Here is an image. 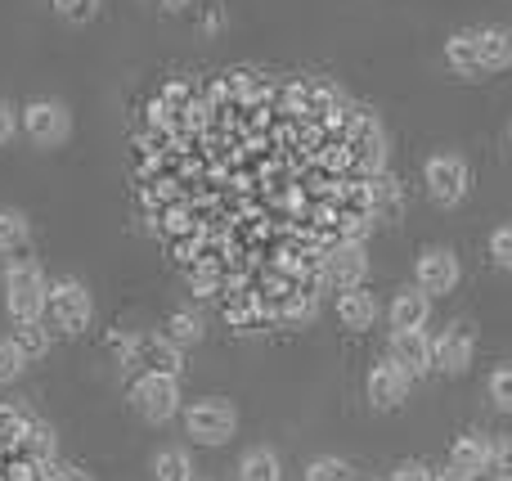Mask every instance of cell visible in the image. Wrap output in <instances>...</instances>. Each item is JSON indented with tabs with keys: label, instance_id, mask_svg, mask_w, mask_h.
<instances>
[{
	"label": "cell",
	"instance_id": "6da1fadb",
	"mask_svg": "<svg viewBox=\"0 0 512 481\" xmlns=\"http://www.w3.org/2000/svg\"><path fill=\"white\" fill-rule=\"evenodd\" d=\"M45 302H50L45 275L32 261H14V266L5 270V306H9V315H14V324H36L45 315Z\"/></svg>",
	"mask_w": 512,
	"mask_h": 481
},
{
	"label": "cell",
	"instance_id": "cb8c5ba5",
	"mask_svg": "<svg viewBox=\"0 0 512 481\" xmlns=\"http://www.w3.org/2000/svg\"><path fill=\"white\" fill-rule=\"evenodd\" d=\"M27 216L23 212H0V252H18L27 248Z\"/></svg>",
	"mask_w": 512,
	"mask_h": 481
},
{
	"label": "cell",
	"instance_id": "ffe728a7",
	"mask_svg": "<svg viewBox=\"0 0 512 481\" xmlns=\"http://www.w3.org/2000/svg\"><path fill=\"white\" fill-rule=\"evenodd\" d=\"M162 338H167L171 347H194V342L203 338V324H198L194 311H176V315H167V329H162Z\"/></svg>",
	"mask_w": 512,
	"mask_h": 481
},
{
	"label": "cell",
	"instance_id": "e575fe53",
	"mask_svg": "<svg viewBox=\"0 0 512 481\" xmlns=\"http://www.w3.org/2000/svg\"><path fill=\"white\" fill-rule=\"evenodd\" d=\"M432 481H472V477H463V473H454V468H450V473H436Z\"/></svg>",
	"mask_w": 512,
	"mask_h": 481
},
{
	"label": "cell",
	"instance_id": "9a60e30c",
	"mask_svg": "<svg viewBox=\"0 0 512 481\" xmlns=\"http://www.w3.org/2000/svg\"><path fill=\"white\" fill-rule=\"evenodd\" d=\"M477 54L481 72L512 68V27H477Z\"/></svg>",
	"mask_w": 512,
	"mask_h": 481
},
{
	"label": "cell",
	"instance_id": "8fae6325",
	"mask_svg": "<svg viewBox=\"0 0 512 481\" xmlns=\"http://www.w3.org/2000/svg\"><path fill=\"white\" fill-rule=\"evenodd\" d=\"M346 144L355 149V158L364 167H382V153H387V140H382V126L373 122L369 113L346 117Z\"/></svg>",
	"mask_w": 512,
	"mask_h": 481
},
{
	"label": "cell",
	"instance_id": "d6986e66",
	"mask_svg": "<svg viewBox=\"0 0 512 481\" xmlns=\"http://www.w3.org/2000/svg\"><path fill=\"white\" fill-rule=\"evenodd\" d=\"M239 481H283V468H279V455L265 446H256L243 455L239 464Z\"/></svg>",
	"mask_w": 512,
	"mask_h": 481
},
{
	"label": "cell",
	"instance_id": "484cf974",
	"mask_svg": "<svg viewBox=\"0 0 512 481\" xmlns=\"http://www.w3.org/2000/svg\"><path fill=\"white\" fill-rule=\"evenodd\" d=\"M306 481H351V468H346V459H310L306 464Z\"/></svg>",
	"mask_w": 512,
	"mask_h": 481
},
{
	"label": "cell",
	"instance_id": "5b68a950",
	"mask_svg": "<svg viewBox=\"0 0 512 481\" xmlns=\"http://www.w3.org/2000/svg\"><path fill=\"white\" fill-rule=\"evenodd\" d=\"M131 401L149 423H171L180 410V383L167 374H140L131 387Z\"/></svg>",
	"mask_w": 512,
	"mask_h": 481
},
{
	"label": "cell",
	"instance_id": "f546056e",
	"mask_svg": "<svg viewBox=\"0 0 512 481\" xmlns=\"http://www.w3.org/2000/svg\"><path fill=\"white\" fill-rule=\"evenodd\" d=\"M436 473L427 464H418V459H405V464H396V473H391V481H432Z\"/></svg>",
	"mask_w": 512,
	"mask_h": 481
},
{
	"label": "cell",
	"instance_id": "f1b7e54d",
	"mask_svg": "<svg viewBox=\"0 0 512 481\" xmlns=\"http://www.w3.org/2000/svg\"><path fill=\"white\" fill-rule=\"evenodd\" d=\"M490 257H495V266L512 270V225H499V230L490 234Z\"/></svg>",
	"mask_w": 512,
	"mask_h": 481
},
{
	"label": "cell",
	"instance_id": "7c38bea8",
	"mask_svg": "<svg viewBox=\"0 0 512 481\" xmlns=\"http://www.w3.org/2000/svg\"><path fill=\"white\" fill-rule=\"evenodd\" d=\"M391 360H396V365L405 369L409 378H414V374H427V369H432V338H427L423 329H414V333H391Z\"/></svg>",
	"mask_w": 512,
	"mask_h": 481
},
{
	"label": "cell",
	"instance_id": "8d00e7d4",
	"mask_svg": "<svg viewBox=\"0 0 512 481\" xmlns=\"http://www.w3.org/2000/svg\"><path fill=\"white\" fill-rule=\"evenodd\" d=\"M508 140H512V131H508Z\"/></svg>",
	"mask_w": 512,
	"mask_h": 481
},
{
	"label": "cell",
	"instance_id": "7402d4cb",
	"mask_svg": "<svg viewBox=\"0 0 512 481\" xmlns=\"http://www.w3.org/2000/svg\"><path fill=\"white\" fill-rule=\"evenodd\" d=\"M153 481H194V464L185 450H162L153 459Z\"/></svg>",
	"mask_w": 512,
	"mask_h": 481
},
{
	"label": "cell",
	"instance_id": "52a82bcc",
	"mask_svg": "<svg viewBox=\"0 0 512 481\" xmlns=\"http://www.w3.org/2000/svg\"><path fill=\"white\" fill-rule=\"evenodd\" d=\"M459 257H454L450 248H427L423 257H418V288H423L427 297H445L459 288Z\"/></svg>",
	"mask_w": 512,
	"mask_h": 481
},
{
	"label": "cell",
	"instance_id": "4316f807",
	"mask_svg": "<svg viewBox=\"0 0 512 481\" xmlns=\"http://www.w3.org/2000/svg\"><path fill=\"white\" fill-rule=\"evenodd\" d=\"M23 369H27L23 351H18L9 338H0V383H14V378L23 374Z\"/></svg>",
	"mask_w": 512,
	"mask_h": 481
},
{
	"label": "cell",
	"instance_id": "7a4b0ae2",
	"mask_svg": "<svg viewBox=\"0 0 512 481\" xmlns=\"http://www.w3.org/2000/svg\"><path fill=\"white\" fill-rule=\"evenodd\" d=\"M185 428L203 446H225L239 432V410L230 401H221V396H207V401H194L185 410Z\"/></svg>",
	"mask_w": 512,
	"mask_h": 481
},
{
	"label": "cell",
	"instance_id": "4fadbf2b",
	"mask_svg": "<svg viewBox=\"0 0 512 481\" xmlns=\"http://www.w3.org/2000/svg\"><path fill=\"white\" fill-rule=\"evenodd\" d=\"M131 356L144 360V374L180 378V369H185V356H180V347H171L167 338H135ZM126 365H131V360H126Z\"/></svg>",
	"mask_w": 512,
	"mask_h": 481
},
{
	"label": "cell",
	"instance_id": "1f68e13d",
	"mask_svg": "<svg viewBox=\"0 0 512 481\" xmlns=\"http://www.w3.org/2000/svg\"><path fill=\"white\" fill-rule=\"evenodd\" d=\"M54 9H59L63 18H77L81 23V18L95 14V0H54Z\"/></svg>",
	"mask_w": 512,
	"mask_h": 481
},
{
	"label": "cell",
	"instance_id": "8992f818",
	"mask_svg": "<svg viewBox=\"0 0 512 481\" xmlns=\"http://www.w3.org/2000/svg\"><path fill=\"white\" fill-rule=\"evenodd\" d=\"M472 351H477L472 324H450L441 338H432V369H441V374H463V369L472 365Z\"/></svg>",
	"mask_w": 512,
	"mask_h": 481
},
{
	"label": "cell",
	"instance_id": "2e32d148",
	"mask_svg": "<svg viewBox=\"0 0 512 481\" xmlns=\"http://www.w3.org/2000/svg\"><path fill=\"white\" fill-rule=\"evenodd\" d=\"M490 459H495V450H490L486 437H459L450 446V468H454V473H463V477L486 473Z\"/></svg>",
	"mask_w": 512,
	"mask_h": 481
},
{
	"label": "cell",
	"instance_id": "44dd1931",
	"mask_svg": "<svg viewBox=\"0 0 512 481\" xmlns=\"http://www.w3.org/2000/svg\"><path fill=\"white\" fill-rule=\"evenodd\" d=\"M9 342H14V347L23 351V360H27V365H32V360H41L45 351H50V333L41 329V320H36V324H18V329H14V338H9Z\"/></svg>",
	"mask_w": 512,
	"mask_h": 481
},
{
	"label": "cell",
	"instance_id": "83f0119b",
	"mask_svg": "<svg viewBox=\"0 0 512 481\" xmlns=\"http://www.w3.org/2000/svg\"><path fill=\"white\" fill-rule=\"evenodd\" d=\"M490 401H495L499 410L512 414V365H504V369H495V374H490Z\"/></svg>",
	"mask_w": 512,
	"mask_h": 481
},
{
	"label": "cell",
	"instance_id": "ac0fdd59",
	"mask_svg": "<svg viewBox=\"0 0 512 481\" xmlns=\"http://www.w3.org/2000/svg\"><path fill=\"white\" fill-rule=\"evenodd\" d=\"M445 59L454 63V72L463 77H481V54H477V32H454L445 41Z\"/></svg>",
	"mask_w": 512,
	"mask_h": 481
},
{
	"label": "cell",
	"instance_id": "3957f363",
	"mask_svg": "<svg viewBox=\"0 0 512 481\" xmlns=\"http://www.w3.org/2000/svg\"><path fill=\"white\" fill-rule=\"evenodd\" d=\"M45 311H50L54 329L86 333L90 315H95V302H90V293H86L81 279H59V284H50V302H45Z\"/></svg>",
	"mask_w": 512,
	"mask_h": 481
},
{
	"label": "cell",
	"instance_id": "d590c367",
	"mask_svg": "<svg viewBox=\"0 0 512 481\" xmlns=\"http://www.w3.org/2000/svg\"><path fill=\"white\" fill-rule=\"evenodd\" d=\"M162 5H167V9H180V5H189V0H162Z\"/></svg>",
	"mask_w": 512,
	"mask_h": 481
},
{
	"label": "cell",
	"instance_id": "ba28073f",
	"mask_svg": "<svg viewBox=\"0 0 512 481\" xmlns=\"http://www.w3.org/2000/svg\"><path fill=\"white\" fill-rule=\"evenodd\" d=\"M23 131L32 135L36 144H59V140H68L72 117H68V108L54 104V99H36V104L23 108Z\"/></svg>",
	"mask_w": 512,
	"mask_h": 481
},
{
	"label": "cell",
	"instance_id": "d4e9b609",
	"mask_svg": "<svg viewBox=\"0 0 512 481\" xmlns=\"http://www.w3.org/2000/svg\"><path fill=\"white\" fill-rule=\"evenodd\" d=\"M27 428H32V419L18 405H0V446H18L27 437Z\"/></svg>",
	"mask_w": 512,
	"mask_h": 481
},
{
	"label": "cell",
	"instance_id": "e0dca14e",
	"mask_svg": "<svg viewBox=\"0 0 512 481\" xmlns=\"http://www.w3.org/2000/svg\"><path fill=\"white\" fill-rule=\"evenodd\" d=\"M373 315H378V302H373V293H364V288H346V293H337V320L346 324V329H369Z\"/></svg>",
	"mask_w": 512,
	"mask_h": 481
},
{
	"label": "cell",
	"instance_id": "5bb4252c",
	"mask_svg": "<svg viewBox=\"0 0 512 481\" xmlns=\"http://www.w3.org/2000/svg\"><path fill=\"white\" fill-rule=\"evenodd\" d=\"M427 320H432V297H427L423 288L396 293V302H391V329L414 333V329H427Z\"/></svg>",
	"mask_w": 512,
	"mask_h": 481
},
{
	"label": "cell",
	"instance_id": "30bf717a",
	"mask_svg": "<svg viewBox=\"0 0 512 481\" xmlns=\"http://www.w3.org/2000/svg\"><path fill=\"white\" fill-rule=\"evenodd\" d=\"M409 383H414V378H409L405 369L387 356V360H378V365L369 369V383L364 387H369V401L378 405V410H396V405L409 396Z\"/></svg>",
	"mask_w": 512,
	"mask_h": 481
},
{
	"label": "cell",
	"instance_id": "d6a6232c",
	"mask_svg": "<svg viewBox=\"0 0 512 481\" xmlns=\"http://www.w3.org/2000/svg\"><path fill=\"white\" fill-rule=\"evenodd\" d=\"M9 135H14V108L0 104V144H5Z\"/></svg>",
	"mask_w": 512,
	"mask_h": 481
},
{
	"label": "cell",
	"instance_id": "9c48e42d",
	"mask_svg": "<svg viewBox=\"0 0 512 481\" xmlns=\"http://www.w3.org/2000/svg\"><path fill=\"white\" fill-rule=\"evenodd\" d=\"M364 275H369V257H364V243H342L324 257V279L346 293V288H360Z\"/></svg>",
	"mask_w": 512,
	"mask_h": 481
},
{
	"label": "cell",
	"instance_id": "4dcf8cb0",
	"mask_svg": "<svg viewBox=\"0 0 512 481\" xmlns=\"http://www.w3.org/2000/svg\"><path fill=\"white\" fill-rule=\"evenodd\" d=\"M490 468H495L499 481H512V437L495 446V459H490Z\"/></svg>",
	"mask_w": 512,
	"mask_h": 481
},
{
	"label": "cell",
	"instance_id": "836d02e7",
	"mask_svg": "<svg viewBox=\"0 0 512 481\" xmlns=\"http://www.w3.org/2000/svg\"><path fill=\"white\" fill-rule=\"evenodd\" d=\"M50 481H90L81 468H50Z\"/></svg>",
	"mask_w": 512,
	"mask_h": 481
},
{
	"label": "cell",
	"instance_id": "277c9868",
	"mask_svg": "<svg viewBox=\"0 0 512 481\" xmlns=\"http://www.w3.org/2000/svg\"><path fill=\"white\" fill-rule=\"evenodd\" d=\"M423 180H427V194H432L436 203H441V207H454V203H463V198H468V189H472V167L459 158V153H436V158L427 162Z\"/></svg>",
	"mask_w": 512,
	"mask_h": 481
},
{
	"label": "cell",
	"instance_id": "603a6c76",
	"mask_svg": "<svg viewBox=\"0 0 512 481\" xmlns=\"http://www.w3.org/2000/svg\"><path fill=\"white\" fill-rule=\"evenodd\" d=\"M18 455L36 459V464H50V459H54V432L45 428V423H32V428H27V437L18 441Z\"/></svg>",
	"mask_w": 512,
	"mask_h": 481
}]
</instances>
